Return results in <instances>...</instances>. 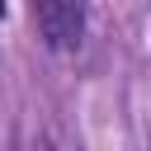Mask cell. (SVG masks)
Masks as SVG:
<instances>
[{
	"mask_svg": "<svg viewBox=\"0 0 151 151\" xmlns=\"http://www.w3.org/2000/svg\"><path fill=\"white\" fill-rule=\"evenodd\" d=\"M33 24H38V33H42V42L52 52H71V47H80V33H85V5L42 0L33 9Z\"/></svg>",
	"mask_w": 151,
	"mask_h": 151,
	"instance_id": "6da1fadb",
	"label": "cell"
}]
</instances>
